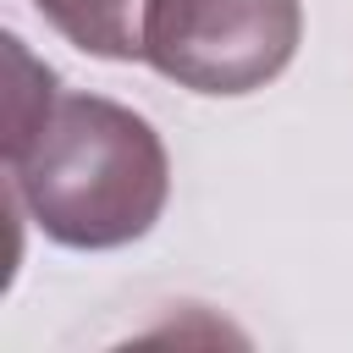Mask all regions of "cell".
Returning a JSON list of instances; mask_svg holds the SVG:
<instances>
[{
  "mask_svg": "<svg viewBox=\"0 0 353 353\" xmlns=\"http://www.w3.org/2000/svg\"><path fill=\"white\" fill-rule=\"evenodd\" d=\"M6 193L61 248H121L160 221L171 160L138 110L99 94H55L6 154Z\"/></svg>",
  "mask_w": 353,
  "mask_h": 353,
  "instance_id": "cell-1",
  "label": "cell"
},
{
  "mask_svg": "<svg viewBox=\"0 0 353 353\" xmlns=\"http://www.w3.org/2000/svg\"><path fill=\"white\" fill-rule=\"evenodd\" d=\"M303 39L298 0H149L143 61L193 94H254Z\"/></svg>",
  "mask_w": 353,
  "mask_h": 353,
  "instance_id": "cell-2",
  "label": "cell"
},
{
  "mask_svg": "<svg viewBox=\"0 0 353 353\" xmlns=\"http://www.w3.org/2000/svg\"><path fill=\"white\" fill-rule=\"evenodd\" d=\"M39 17L77 50L105 61H143L149 0H33Z\"/></svg>",
  "mask_w": 353,
  "mask_h": 353,
  "instance_id": "cell-3",
  "label": "cell"
},
{
  "mask_svg": "<svg viewBox=\"0 0 353 353\" xmlns=\"http://www.w3.org/2000/svg\"><path fill=\"white\" fill-rule=\"evenodd\" d=\"M6 154L39 127V116L55 105V77H50V66H39L28 50H22V39H6Z\"/></svg>",
  "mask_w": 353,
  "mask_h": 353,
  "instance_id": "cell-4",
  "label": "cell"
}]
</instances>
